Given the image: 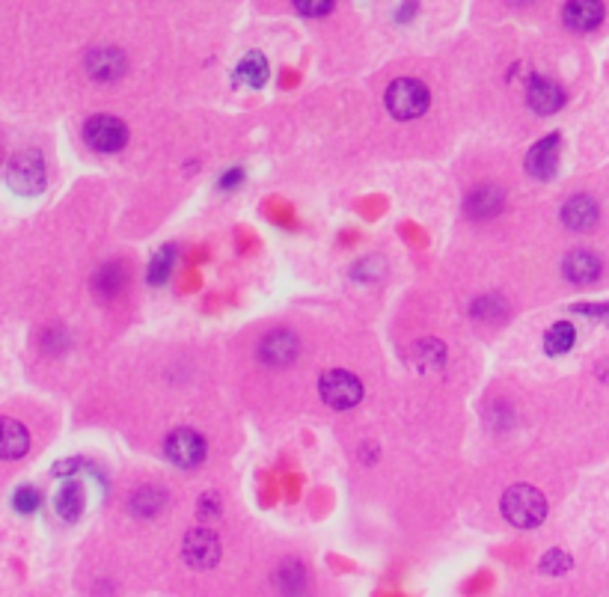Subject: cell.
<instances>
[{"label": "cell", "instance_id": "cell-11", "mask_svg": "<svg viewBox=\"0 0 609 597\" xmlns=\"http://www.w3.org/2000/svg\"><path fill=\"white\" fill-rule=\"evenodd\" d=\"M30 449V434L18 419L0 416V461H18Z\"/></svg>", "mask_w": 609, "mask_h": 597}, {"label": "cell", "instance_id": "cell-3", "mask_svg": "<svg viewBox=\"0 0 609 597\" xmlns=\"http://www.w3.org/2000/svg\"><path fill=\"white\" fill-rule=\"evenodd\" d=\"M428 104H431L428 87L413 78H399L387 87V110L396 119H416L428 110Z\"/></svg>", "mask_w": 609, "mask_h": 597}, {"label": "cell", "instance_id": "cell-22", "mask_svg": "<svg viewBox=\"0 0 609 597\" xmlns=\"http://www.w3.org/2000/svg\"><path fill=\"white\" fill-rule=\"evenodd\" d=\"M173 259H176V250H173V247H164V250L152 259V265H149V283H152V286H158V283H164V280L170 277Z\"/></svg>", "mask_w": 609, "mask_h": 597}, {"label": "cell", "instance_id": "cell-14", "mask_svg": "<svg viewBox=\"0 0 609 597\" xmlns=\"http://www.w3.org/2000/svg\"><path fill=\"white\" fill-rule=\"evenodd\" d=\"M503 205H506L503 188H497V185H479V188L470 191V197H467V214L476 217V220H485V217L500 214Z\"/></svg>", "mask_w": 609, "mask_h": 597}, {"label": "cell", "instance_id": "cell-24", "mask_svg": "<svg viewBox=\"0 0 609 597\" xmlns=\"http://www.w3.org/2000/svg\"><path fill=\"white\" fill-rule=\"evenodd\" d=\"M277 583H280V589H286V592H298V589L304 586V568H301V565L283 568V571L277 574Z\"/></svg>", "mask_w": 609, "mask_h": 597}, {"label": "cell", "instance_id": "cell-16", "mask_svg": "<svg viewBox=\"0 0 609 597\" xmlns=\"http://www.w3.org/2000/svg\"><path fill=\"white\" fill-rule=\"evenodd\" d=\"M562 223H565L568 229H577V232L592 229V226L598 223V205H595V199L589 197L568 199L565 208H562Z\"/></svg>", "mask_w": 609, "mask_h": 597}, {"label": "cell", "instance_id": "cell-18", "mask_svg": "<svg viewBox=\"0 0 609 597\" xmlns=\"http://www.w3.org/2000/svg\"><path fill=\"white\" fill-rule=\"evenodd\" d=\"M235 78H238V84H244V87H250V90L265 87V81H268V60H265L262 54H256V51L247 54V57L238 63Z\"/></svg>", "mask_w": 609, "mask_h": 597}, {"label": "cell", "instance_id": "cell-4", "mask_svg": "<svg viewBox=\"0 0 609 597\" xmlns=\"http://www.w3.org/2000/svg\"><path fill=\"white\" fill-rule=\"evenodd\" d=\"M318 393L324 398V404H330L333 410H351V407H357L360 398H363V384H360L357 375L342 372V369H333V372H324V375H321Z\"/></svg>", "mask_w": 609, "mask_h": 597}, {"label": "cell", "instance_id": "cell-27", "mask_svg": "<svg viewBox=\"0 0 609 597\" xmlns=\"http://www.w3.org/2000/svg\"><path fill=\"white\" fill-rule=\"evenodd\" d=\"M580 315H589V318H604V321H609V303L607 306H589V303H583V306H574Z\"/></svg>", "mask_w": 609, "mask_h": 597}, {"label": "cell", "instance_id": "cell-1", "mask_svg": "<svg viewBox=\"0 0 609 597\" xmlns=\"http://www.w3.org/2000/svg\"><path fill=\"white\" fill-rule=\"evenodd\" d=\"M503 514L520 529H535L547 517V499L532 485H514L503 494Z\"/></svg>", "mask_w": 609, "mask_h": 597}, {"label": "cell", "instance_id": "cell-12", "mask_svg": "<svg viewBox=\"0 0 609 597\" xmlns=\"http://www.w3.org/2000/svg\"><path fill=\"white\" fill-rule=\"evenodd\" d=\"M526 101L535 113L541 116H550L556 110H562L565 104V90L553 81H544V78H532L529 90H526Z\"/></svg>", "mask_w": 609, "mask_h": 597}, {"label": "cell", "instance_id": "cell-21", "mask_svg": "<svg viewBox=\"0 0 609 597\" xmlns=\"http://www.w3.org/2000/svg\"><path fill=\"white\" fill-rule=\"evenodd\" d=\"M164 491H158V488H140L134 497H131V508L137 511V514H143V517H155L161 508H164Z\"/></svg>", "mask_w": 609, "mask_h": 597}, {"label": "cell", "instance_id": "cell-17", "mask_svg": "<svg viewBox=\"0 0 609 597\" xmlns=\"http://www.w3.org/2000/svg\"><path fill=\"white\" fill-rule=\"evenodd\" d=\"M410 363L416 366V372H440L446 366V348L437 339L416 342L410 348Z\"/></svg>", "mask_w": 609, "mask_h": 597}, {"label": "cell", "instance_id": "cell-5", "mask_svg": "<svg viewBox=\"0 0 609 597\" xmlns=\"http://www.w3.org/2000/svg\"><path fill=\"white\" fill-rule=\"evenodd\" d=\"M84 140L90 143V149H96V152H102V155H113V152L125 149V143H128V128H125L122 119L99 113V116H93V119L84 125Z\"/></svg>", "mask_w": 609, "mask_h": 597}, {"label": "cell", "instance_id": "cell-6", "mask_svg": "<svg viewBox=\"0 0 609 597\" xmlns=\"http://www.w3.org/2000/svg\"><path fill=\"white\" fill-rule=\"evenodd\" d=\"M164 455L182 467V470H194L205 461V440L194 431V428H176L167 443H164Z\"/></svg>", "mask_w": 609, "mask_h": 597}, {"label": "cell", "instance_id": "cell-20", "mask_svg": "<svg viewBox=\"0 0 609 597\" xmlns=\"http://www.w3.org/2000/svg\"><path fill=\"white\" fill-rule=\"evenodd\" d=\"M57 514L66 523H75L84 514V488L78 482H69L60 494H57Z\"/></svg>", "mask_w": 609, "mask_h": 597}, {"label": "cell", "instance_id": "cell-8", "mask_svg": "<svg viewBox=\"0 0 609 597\" xmlns=\"http://www.w3.org/2000/svg\"><path fill=\"white\" fill-rule=\"evenodd\" d=\"M559 149H562L559 134H550V137L538 140L526 155V173L535 176V179H553L556 167H559Z\"/></svg>", "mask_w": 609, "mask_h": 597}, {"label": "cell", "instance_id": "cell-29", "mask_svg": "<svg viewBox=\"0 0 609 597\" xmlns=\"http://www.w3.org/2000/svg\"><path fill=\"white\" fill-rule=\"evenodd\" d=\"M511 3H532V0H511Z\"/></svg>", "mask_w": 609, "mask_h": 597}, {"label": "cell", "instance_id": "cell-9", "mask_svg": "<svg viewBox=\"0 0 609 597\" xmlns=\"http://www.w3.org/2000/svg\"><path fill=\"white\" fill-rule=\"evenodd\" d=\"M298 351H301V342L292 330H274L259 345V354L268 366H289L295 363Z\"/></svg>", "mask_w": 609, "mask_h": 597}, {"label": "cell", "instance_id": "cell-25", "mask_svg": "<svg viewBox=\"0 0 609 597\" xmlns=\"http://www.w3.org/2000/svg\"><path fill=\"white\" fill-rule=\"evenodd\" d=\"M333 6H336V0H295V9L309 18H321L327 12H333Z\"/></svg>", "mask_w": 609, "mask_h": 597}, {"label": "cell", "instance_id": "cell-10", "mask_svg": "<svg viewBox=\"0 0 609 597\" xmlns=\"http://www.w3.org/2000/svg\"><path fill=\"white\" fill-rule=\"evenodd\" d=\"M562 21L577 33H589L604 21V3L601 0H568L562 9Z\"/></svg>", "mask_w": 609, "mask_h": 597}, {"label": "cell", "instance_id": "cell-28", "mask_svg": "<svg viewBox=\"0 0 609 597\" xmlns=\"http://www.w3.org/2000/svg\"><path fill=\"white\" fill-rule=\"evenodd\" d=\"M413 12H416V0H407L405 9H402V12H399V21H405V18H410V15H413Z\"/></svg>", "mask_w": 609, "mask_h": 597}, {"label": "cell", "instance_id": "cell-15", "mask_svg": "<svg viewBox=\"0 0 609 597\" xmlns=\"http://www.w3.org/2000/svg\"><path fill=\"white\" fill-rule=\"evenodd\" d=\"M565 277L577 286H586V283H595L601 277V259L589 250H574L568 259H565Z\"/></svg>", "mask_w": 609, "mask_h": 597}, {"label": "cell", "instance_id": "cell-26", "mask_svg": "<svg viewBox=\"0 0 609 597\" xmlns=\"http://www.w3.org/2000/svg\"><path fill=\"white\" fill-rule=\"evenodd\" d=\"M15 508H18L21 514H33V511L39 508V494H36L33 488H21V491L15 494Z\"/></svg>", "mask_w": 609, "mask_h": 597}, {"label": "cell", "instance_id": "cell-23", "mask_svg": "<svg viewBox=\"0 0 609 597\" xmlns=\"http://www.w3.org/2000/svg\"><path fill=\"white\" fill-rule=\"evenodd\" d=\"M541 571L550 574V577H562V574L571 571V556L562 553V550H550V553H544V559H541Z\"/></svg>", "mask_w": 609, "mask_h": 597}, {"label": "cell", "instance_id": "cell-7", "mask_svg": "<svg viewBox=\"0 0 609 597\" xmlns=\"http://www.w3.org/2000/svg\"><path fill=\"white\" fill-rule=\"evenodd\" d=\"M182 553H185V562L194 568V571H208L220 562V538L211 532V529H191L185 535V544H182Z\"/></svg>", "mask_w": 609, "mask_h": 597}, {"label": "cell", "instance_id": "cell-19", "mask_svg": "<svg viewBox=\"0 0 609 597\" xmlns=\"http://www.w3.org/2000/svg\"><path fill=\"white\" fill-rule=\"evenodd\" d=\"M574 342H577L574 324L559 321V324H553V327L547 330V336H544V351H547L550 357H559V354H568V351L574 348Z\"/></svg>", "mask_w": 609, "mask_h": 597}, {"label": "cell", "instance_id": "cell-13", "mask_svg": "<svg viewBox=\"0 0 609 597\" xmlns=\"http://www.w3.org/2000/svg\"><path fill=\"white\" fill-rule=\"evenodd\" d=\"M87 72L96 81H116L125 75V57L116 48H93L87 54Z\"/></svg>", "mask_w": 609, "mask_h": 597}, {"label": "cell", "instance_id": "cell-2", "mask_svg": "<svg viewBox=\"0 0 609 597\" xmlns=\"http://www.w3.org/2000/svg\"><path fill=\"white\" fill-rule=\"evenodd\" d=\"M6 182L12 191L24 194V197H33L45 188V161L39 152L27 149V152H18L9 167H6Z\"/></svg>", "mask_w": 609, "mask_h": 597}]
</instances>
